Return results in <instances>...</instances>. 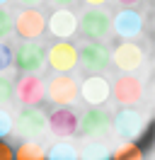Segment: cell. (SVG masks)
<instances>
[{
  "instance_id": "9a60e30c",
  "label": "cell",
  "mask_w": 155,
  "mask_h": 160,
  "mask_svg": "<svg viewBox=\"0 0 155 160\" xmlns=\"http://www.w3.org/2000/svg\"><path fill=\"white\" fill-rule=\"evenodd\" d=\"M15 97L22 107H39L46 100V85L39 75H22L15 85Z\"/></svg>"
},
{
  "instance_id": "4fadbf2b",
  "label": "cell",
  "mask_w": 155,
  "mask_h": 160,
  "mask_svg": "<svg viewBox=\"0 0 155 160\" xmlns=\"http://www.w3.org/2000/svg\"><path fill=\"white\" fill-rule=\"evenodd\" d=\"M46 32L56 39H73L78 32V15L70 8H56L46 17Z\"/></svg>"
},
{
  "instance_id": "484cf974",
  "label": "cell",
  "mask_w": 155,
  "mask_h": 160,
  "mask_svg": "<svg viewBox=\"0 0 155 160\" xmlns=\"http://www.w3.org/2000/svg\"><path fill=\"white\" fill-rule=\"evenodd\" d=\"M82 2H85L87 8H102V5H104L107 0H82Z\"/></svg>"
},
{
  "instance_id": "d6986e66",
  "label": "cell",
  "mask_w": 155,
  "mask_h": 160,
  "mask_svg": "<svg viewBox=\"0 0 155 160\" xmlns=\"http://www.w3.org/2000/svg\"><path fill=\"white\" fill-rule=\"evenodd\" d=\"M112 160H145V153L136 141H124L112 150Z\"/></svg>"
},
{
  "instance_id": "277c9868",
  "label": "cell",
  "mask_w": 155,
  "mask_h": 160,
  "mask_svg": "<svg viewBox=\"0 0 155 160\" xmlns=\"http://www.w3.org/2000/svg\"><path fill=\"white\" fill-rule=\"evenodd\" d=\"M78 95L87 107H104L112 97V82L102 73H87V78L78 85Z\"/></svg>"
},
{
  "instance_id": "5b68a950",
  "label": "cell",
  "mask_w": 155,
  "mask_h": 160,
  "mask_svg": "<svg viewBox=\"0 0 155 160\" xmlns=\"http://www.w3.org/2000/svg\"><path fill=\"white\" fill-rule=\"evenodd\" d=\"M78 27L82 32V37L90 41H102L112 32V15L102 8H87L80 20H78Z\"/></svg>"
},
{
  "instance_id": "83f0119b",
  "label": "cell",
  "mask_w": 155,
  "mask_h": 160,
  "mask_svg": "<svg viewBox=\"0 0 155 160\" xmlns=\"http://www.w3.org/2000/svg\"><path fill=\"white\" fill-rule=\"evenodd\" d=\"M116 2H121L124 8H136V5L141 2V0H116Z\"/></svg>"
},
{
  "instance_id": "f546056e",
  "label": "cell",
  "mask_w": 155,
  "mask_h": 160,
  "mask_svg": "<svg viewBox=\"0 0 155 160\" xmlns=\"http://www.w3.org/2000/svg\"><path fill=\"white\" fill-rule=\"evenodd\" d=\"M10 0H0V8H5V5H8Z\"/></svg>"
},
{
  "instance_id": "7402d4cb",
  "label": "cell",
  "mask_w": 155,
  "mask_h": 160,
  "mask_svg": "<svg viewBox=\"0 0 155 160\" xmlns=\"http://www.w3.org/2000/svg\"><path fill=\"white\" fill-rule=\"evenodd\" d=\"M12 133V114L5 107H0V141Z\"/></svg>"
},
{
  "instance_id": "5bb4252c",
  "label": "cell",
  "mask_w": 155,
  "mask_h": 160,
  "mask_svg": "<svg viewBox=\"0 0 155 160\" xmlns=\"http://www.w3.org/2000/svg\"><path fill=\"white\" fill-rule=\"evenodd\" d=\"M143 15L136 10V8H124V10H119L114 15V20H112V29L116 32V37H121V39L131 41L136 37H141L143 34Z\"/></svg>"
},
{
  "instance_id": "6da1fadb",
  "label": "cell",
  "mask_w": 155,
  "mask_h": 160,
  "mask_svg": "<svg viewBox=\"0 0 155 160\" xmlns=\"http://www.w3.org/2000/svg\"><path fill=\"white\" fill-rule=\"evenodd\" d=\"M12 66H17L22 75H39L46 66V49L37 41H24L17 51H12Z\"/></svg>"
},
{
  "instance_id": "7a4b0ae2",
  "label": "cell",
  "mask_w": 155,
  "mask_h": 160,
  "mask_svg": "<svg viewBox=\"0 0 155 160\" xmlns=\"http://www.w3.org/2000/svg\"><path fill=\"white\" fill-rule=\"evenodd\" d=\"M12 131H17L22 138H39L46 133V112H41V107H19L12 117Z\"/></svg>"
},
{
  "instance_id": "f1b7e54d",
  "label": "cell",
  "mask_w": 155,
  "mask_h": 160,
  "mask_svg": "<svg viewBox=\"0 0 155 160\" xmlns=\"http://www.w3.org/2000/svg\"><path fill=\"white\" fill-rule=\"evenodd\" d=\"M19 2H22V5H27V8H34V5H39L41 0H19Z\"/></svg>"
},
{
  "instance_id": "4316f807",
  "label": "cell",
  "mask_w": 155,
  "mask_h": 160,
  "mask_svg": "<svg viewBox=\"0 0 155 160\" xmlns=\"http://www.w3.org/2000/svg\"><path fill=\"white\" fill-rule=\"evenodd\" d=\"M48 2H51V5H56V8H68L73 0H48Z\"/></svg>"
},
{
  "instance_id": "52a82bcc",
  "label": "cell",
  "mask_w": 155,
  "mask_h": 160,
  "mask_svg": "<svg viewBox=\"0 0 155 160\" xmlns=\"http://www.w3.org/2000/svg\"><path fill=\"white\" fill-rule=\"evenodd\" d=\"M12 32L24 41L39 39V37L46 32V17H44V12L37 10V8L22 10L17 17H12Z\"/></svg>"
},
{
  "instance_id": "3957f363",
  "label": "cell",
  "mask_w": 155,
  "mask_h": 160,
  "mask_svg": "<svg viewBox=\"0 0 155 160\" xmlns=\"http://www.w3.org/2000/svg\"><path fill=\"white\" fill-rule=\"evenodd\" d=\"M46 85V100L56 107H70L78 100V80L70 73H53Z\"/></svg>"
},
{
  "instance_id": "e0dca14e",
  "label": "cell",
  "mask_w": 155,
  "mask_h": 160,
  "mask_svg": "<svg viewBox=\"0 0 155 160\" xmlns=\"http://www.w3.org/2000/svg\"><path fill=\"white\" fill-rule=\"evenodd\" d=\"M78 160H112V148L104 141H85L78 150Z\"/></svg>"
},
{
  "instance_id": "30bf717a",
  "label": "cell",
  "mask_w": 155,
  "mask_h": 160,
  "mask_svg": "<svg viewBox=\"0 0 155 160\" xmlns=\"http://www.w3.org/2000/svg\"><path fill=\"white\" fill-rule=\"evenodd\" d=\"M78 63L85 73H104L112 61H109V49L102 41H85L78 49Z\"/></svg>"
},
{
  "instance_id": "ffe728a7",
  "label": "cell",
  "mask_w": 155,
  "mask_h": 160,
  "mask_svg": "<svg viewBox=\"0 0 155 160\" xmlns=\"http://www.w3.org/2000/svg\"><path fill=\"white\" fill-rule=\"evenodd\" d=\"M46 160H78V148L70 141H56L46 148Z\"/></svg>"
},
{
  "instance_id": "9c48e42d",
  "label": "cell",
  "mask_w": 155,
  "mask_h": 160,
  "mask_svg": "<svg viewBox=\"0 0 155 160\" xmlns=\"http://www.w3.org/2000/svg\"><path fill=\"white\" fill-rule=\"evenodd\" d=\"M109 61L116 66V70L133 75L145 63V49L141 44H136V41H121L114 49V53H109Z\"/></svg>"
},
{
  "instance_id": "44dd1931",
  "label": "cell",
  "mask_w": 155,
  "mask_h": 160,
  "mask_svg": "<svg viewBox=\"0 0 155 160\" xmlns=\"http://www.w3.org/2000/svg\"><path fill=\"white\" fill-rule=\"evenodd\" d=\"M15 100V82L0 73V107H5L10 102Z\"/></svg>"
},
{
  "instance_id": "8992f818",
  "label": "cell",
  "mask_w": 155,
  "mask_h": 160,
  "mask_svg": "<svg viewBox=\"0 0 155 160\" xmlns=\"http://www.w3.org/2000/svg\"><path fill=\"white\" fill-rule=\"evenodd\" d=\"M46 66L53 73H73L78 68V46L58 39L46 49Z\"/></svg>"
},
{
  "instance_id": "2e32d148",
  "label": "cell",
  "mask_w": 155,
  "mask_h": 160,
  "mask_svg": "<svg viewBox=\"0 0 155 160\" xmlns=\"http://www.w3.org/2000/svg\"><path fill=\"white\" fill-rule=\"evenodd\" d=\"M112 97H114L121 107H136L138 102L143 100V82L136 75H119L116 82L112 85Z\"/></svg>"
},
{
  "instance_id": "ac0fdd59",
  "label": "cell",
  "mask_w": 155,
  "mask_h": 160,
  "mask_svg": "<svg viewBox=\"0 0 155 160\" xmlns=\"http://www.w3.org/2000/svg\"><path fill=\"white\" fill-rule=\"evenodd\" d=\"M15 160H46V148L37 141H22L15 148Z\"/></svg>"
},
{
  "instance_id": "ba28073f",
  "label": "cell",
  "mask_w": 155,
  "mask_h": 160,
  "mask_svg": "<svg viewBox=\"0 0 155 160\" xmlns=\"http://www.w3.org/2000/svg\"><path fill=\"white\" fill-rule=\"evenodd\" d=\"M78 131L90 141H102L112 131V117L102 107H90V109L78 119Z\"/></svg>"
},
{
  "instance_id": "8fae6325",
  "label": "cell",
  "mask_w": 155,
  "mask_h": 160,
  "mask_svg": "<svg viewBox=\"0 0 155 160\" xmlns=\"http://www.w3.org/2000/svg\"><path fill=\"white\" fill-rule=\"evenodd\" d=\"M112 129H114V133H119L126 141L138 138L145 129V117L136 107H121L112 117Z\"/></svg>"
},
{
  "instance_id": "cb8c5ba5",
  "label": "cell",
  "mask_w": 155,
  "mask_h": 160,
  "mask_svg": "<svg viewBox=\"0 0 155 160\" xmlns=\"http://www.w3.org/2000/svg\"><path fill=\"white\" fill-rule=\"evenodd\" d=\"M10 66H12V49H10V44L0 41V73H5Z\"/></svg>"
},
{
  "instance_id": "d4e9b609",
  "label": "cell",
  "mask_w": 155,
  "mask_h": 160,
  "mask_svg": "<svg viewBox=\"0 0 155 160\" xmlns=\"http://www.w3.org/2000/svg\"><path fill=\"white\" fill-rule=\"evenodd\" d=\"M0 160H15V148L8 141H0Z\"/></svg>"
},
{
  "instance_id": "7c38bea8",
  "label": "cell",
  "mask_w": 155,
  "mask_h": 160,
  "mask_svg": "<svg viewBox=\"0 0 155 160\" xmlns=\"http://www.w3.org/2000/svg\"><path fill=\"white\" fill-rule=\"evenodd\" d=\"M78 117L70 107H56L46 114V131H51L56 138L66 141L78 133Z\"/></svg>"
},
{
  "instance_id": "603a6c76",
  "label": "cell",
  "mask_w": 155,
  "mask_h": 160,
  "mask_svg": "<svg viewBox=\"0 0 155 160\" xmlns=\"http://www.w3.org/2000/svg\"><path fill=\"white\" fill-rule=\"evenodd\" d=\"M12 32V15L8 8H0V39H5Z\"/></svg>"
}]
</instances>
